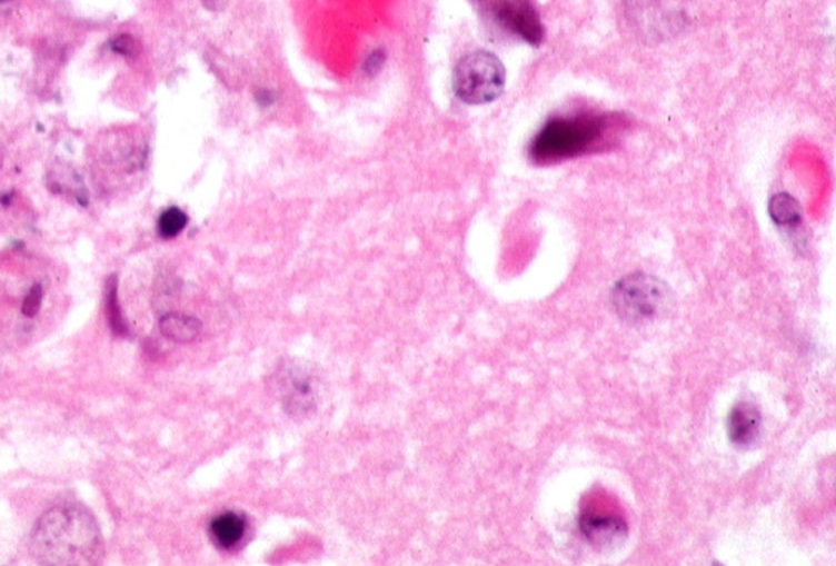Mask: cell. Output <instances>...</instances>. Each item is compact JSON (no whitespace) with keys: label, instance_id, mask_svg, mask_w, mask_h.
<instances>
[{"label":"cell","instance_id":"cell-1","mask_svg":"<svg viewBox=\"0 0 836 566\" xmlns=\"http://www.w3.org/2000/svg\"><path fill=\"white\" fill-rule=\"evenodd\" d=\"M30 550L42 565H96L102 560V535L89 510L60 505L37 522Z\"/></svg>","mask_w":836,"mask_h":566},{"label":"cell","instance_id":"cell-2","mask_svg":"<svg viewBox=\"0 0 836 566\" xmlns=\"http://www.w3.org/2000/svg\"><path fill=\"white\" fill-rule=\"evenodd\" d=\"M621 121L616 115L578 113L546 121L529 143V160L561 163L593 153L608 143Z\"/></svg>","mask_w":836,"mask_h":566},{"label":"cell","instance_id":"cell-3","mask_svg":"<svg viewBox=\"0 0 836 566\" xmlns=\"http://www.w3.org/2000/svg\"><path fill=\"white\" fill-rule=\"evenodd\" d=\"M269 389L291 419L308 420L322 399V374L309 360L285 359L272 370Z\"/></svg>","mask_w":836,"mask_h":566},{"label":"cell","instance_id":"cell-4","mask_svg":"<svg viewBox=\"0 0 836 566\" xmlns=\"http://www.w3.org/2000/svg\"><path fill=\"white\" fill-rule=\"evenodd\" d=\"M507 72L504 63L487 50L468 53L455 67L454 92L468 106L494 102L505 90Z\"/></svg>","mask_w":836,"mask_h":566},{"label":"cell","instance_id":"cell-5","mask_svg":"<svg viewBox=\"0 0 836 566\" xmlns=\"http://www.w3.org/2000/svg\"><path fill=\"white\" fill-rule=\"evenodd\" d=\"M669 298L667 286L646 272L626 276L611 292L613 308L629 325L653 321L667 308Z\"/></svg>","mask_w":836,"mask_h":566},{"label":"cell","instance_id":"cell-6","mask_svg":"<svg viewBox=\"0 0 836 566\" xmlns=\"http://www.w3.org/2000/svg\"><path fill=\"white\" fill-rule=\"evenodd\" d=\"M475 3L504 32L525 40L529 46L543 42L545 29L531 0H475Z\"/></svg>","mask_w":836,"mask_h":566},{"label":"cell","instance_id":"cell-7","mask_svg":"<svg viewBox=\"0 0 836 566\" xmlns=\"http://www.w3.org/2000/svg\"><path fill=\"white\" fill-rule=\"evenodd\" d=\"M579 532L586 542L598 550H613L626 540L627 525L625 520L613 515L586 512L579 518Z\"/></svg>","mask_w":836,"mask_h":566},{"label":"cell","instance_id":"cell-8","mask_svg":"<svg viewBox=\"0 0 836 566\" xmlns=\"http://www.w3.org/2000/svg\"><path fill=\"white\" fill-rule=\"evenodd\" d=\"M762 434V414L755 404H735L727 417V436L734 446L747 449L754 446Z\"/></svg>","mask_w":836,"mask_h":566},{"label":"cell","instance_id":"cell-9","mask_svg":"<svg viewBox=\"0 0 836 566\" xmlns=\"http://www.w3.org/2000/svg\"><path fill=\"white\" fill-rule=\"evenodd\" d=\"M246 530H248V522L242 515L236 514V512H225L219 514L218 517L212 518L209 524V535L211 540L218 545L219 548L236 547L241 544L245 538Z\"/></svg>","mask_w":836,"mask_h":566},{"label":"cell","instance_id":"cell-10","mask_svg":"<svg viewBox=\"0 0 836 566\" xmlns=\"http://www.w3.org/2000/svg\"><path fill=\"white\" fill-rule=\"evenodd\" d=\"M160 331L165 338L175 340V342H193L201 335V322L193 316L171 312V315L163 316L160 319Z\"/></svg>","mask_w":836,"mask_h":566},{"label":"cell","instance_id":"cell-11","mask_svg":"<svg viewBox=\"0 0 836 566\" xmlns=\"http://www.w3.org/2000/svg\"><path fill=\"white\" fill-rule=\"evenodd\" d=\"M768 214L778 228L797 229L802 225L800 205L788 193H777L772 197Z\"/></svg>","mask_w":836,"mask_h":566},{"label":"cell","instance_id":"cell-12","mask_svg":"<svg viewBox=\"0 0 836 566\" xmlns=\"http://www.w3.org/2000/svg\"><path fill=\"white\" fill-rule=\"evenodd\" d=\"M104 312H107L108 325L115 336L125 338L128 336V326L121 315L120 299H118V279L117 276H110L104 289Z\"/></svg>","mask_w":836,"mask_h":566},{"label":"cell","instance_id":"cell-13","mask_svg":"<svg viewBox=\"0 0 836 566\" xmlns=\"http://www.w3.org/2000/svg\"><path fill=\"white\" fill-rule=\"evenodd\" d=\"M188 225V217L183 210L178 207L168 208L158 218V232L161 238L171 239L177 238Z\"/></svg>","mask_w":836,"mask_h":566},{"label":"cell","instance_id":"cell-14","mask_svg":"<svg viewBox=\"0 0 836 566\" xmlns=\"http://www.w3.org/2000/svg\"><path fill=\"white\" fill-rule=\"evenodd\" d=\"M108 46H110L111 52L127 57V59H133L141 50L140 42L130 33H120V36L113 37Z\"/></svg>","mask_w":836,"mask_h":566},{"label":"cell","instance_id":"cell-15","mask_svg":"<svg viewBox=\"0 0 836 566\" xmlns=\"http://www.w3.org/2000/svg\"><path fill=\"white\" fill-rule=\"evenodd\" d=\"M43 288L40 285H33L30 291L27 292L26 299H23L22 312L27 318H36L39 312L40 305H42Z\"/></svg>","mask_w":836,"mask_h":566},{"label":"cell","instance_id":"cell-16","mask_svg":"<svg viewBox=\"0 0 836 566\" xmlns=\"http://www.w3.org/2000/svg\"><path fill=\"white\" fill-rule=\"evenodd\" d=\"M386 52L382 49L374 50L367 56L366 62H364V72L369 77L377 76L382 70L384 63H386Z\"/></svg>","mask_w":836,"mask_h":566},{"label":"cell","instance_id":"cell-17","mask_svg":"<svg viewBox=\"0 0 836 566\" xmlns=\"http://www.w3.org/2000/svg\"><path fill=\"white\" fill-rule=\"evenodd\" d=\"M256 102L261 109H269L276 103V93L269 89H259L255 96Z\"/></svg>","mask_w":836,"mask_h":566},{"label":"cell","instance_id":"cell-18","mask_svg":"<svg viewBox=\"0 0 836 566\" xmlns=\"http://www.w3.org/2000/svg\"><path fill=\"white\" fill-rule=\"evenodd\" d=\"M201 2H203V6L207 7L208 10L219 12V10H225L226 7H228L229 0H201Z\"/></svg>","mask_w":836,"mask_h":566},{"label":"cell","instance_id":"cell-19","mask_svg":"<svg viewBox=\"0 0 836 566\" xmlns=\"http://www.w3.org/2000/svg\"><path fill=\"white\" fill-rule=\"evenodd\" d=\"M10 2V0H0V3H7Z\"/></svg>","mask_w":836,"mask_h":566}]
</instances>
